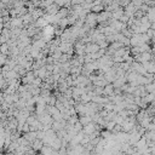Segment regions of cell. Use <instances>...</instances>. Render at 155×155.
<instances>
[{
    "instance_id": "8",
    "label": "cell",
    "mask_w": 155,
    "mask_h": 155,
    "mask_svg": "<svg viewBox=\"0 0 155 155\" xmlns=\"http://www.w3.org/2000/svg\"><path fill=\"white\" fill-rule=\"evenodd\" d=\"M27 155H29V154H27Z\"/></svg>"
},
{
    "instance_id": "1",
    "label": "cell",
    "mask_w": 155,
    "mask_h": 155,
    "mask_svg": "<svg viewBox=\"0 0 155 155\" xmlns=\"http://www.w3.org/2000/svg\"><path fill=\"white\" fill-rule=\"evenodd\" d=\"M124 15H125V10H124V8H120V9L112 12V18L113 20H120Z\"/></svg>"
},
{
    "instance_id": "2",
    "label": "cell",
    "mask_w": 155,
    "mask_h": 155,
    "mask_svg": "<svg viewBox=\"0 0 155 155\" xmlns=\"http://www.w3.org/2000/svg\"><path fill=\"white\" fill-rule=\"evenodd\" d=\"M84 132H85L86 134H92V133H95V132H96V125H95L93 122L87 124L86 126H84Z\"/></svg>"
},
{
    "instance_id": "3",
    "label": "cell",
    "mask_w": 155,
    "mask_h": 155,
    "mask_svg": "<svg viewBox=\"0 0 155 155\" xmlns=\"http://www.w3.org/2000/svg\"><path fill=\"white\" fill-rule=\"evenodd\" d=\"M79 121L81 122L83 126H86L87 124L92 122V118H91V115H81L80 119H79Z\"/></svg>"
},
{
    "instance_id": "4",
    "label": "cell",
    "mask_w": 155,
    "mask_h": 155,
    "mask_svg": "<svg viewBox=\"0 0 155 155\" xmlns=\"http://www.w3.org/2000/svg\"><path fill=\"white\" fill-rule=\"evenodd\" d=\"M147 16H148V18H149V21H150L151 23L155 22V6H151V8L148 10Z\"/></svg>"
},
{
    "instance_id": "5",
    "label": "cell",
    "mask_w": 155,
    "mask_h": 155,
    "mask_svg": "<svg viewBox=\"0 0 155 155\" xmlns=\"http://www.w3.org/2000/svg\"><path fill=\"white\" fill-rule=\"evenodd\" d=\"M132 3L136 5V6H141V5H143L144 4V0H132Z\"/></svg>"
},
{
    "instance_id": "6",
    "label": "cell",
    "mask_w": 155,
    "mask_h": 155,
    "mask_svg": "<svg viewBox=\"0 0 155 155\" xmlns=\"http://www.w3.org/2000/svg\"><path fill=\"white\" fill-rule=\"evenodd\" d=\"M5 63H6V55H4V53H3V56H2V64L4 65Z\"/></svg>"
},
{
    "instance_id": "7",
    "label": "cell",
    "mask_w": 155,
    "mask_h": 155,
    "mask_svg": "<svg viewBox=\"0 0 155 155\" xmlns=\"http://www.w3.org/2000/svg\"><path fill=\"white\" fill-rule=\"evenodd\" d=\"M5 155H14V154H10V153H9V154H5Z\"/></svg>"
}]
</instances>
